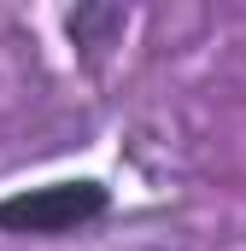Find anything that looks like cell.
<instances>
[{
    "instance_id": "1",
    "label": "cell",
    "mask_w": 246,
    "mask_h": 251,
    "mask_svg": "<svg viewBox=\"0 0 246 251\" xmlns=\"http://www.w3.org/2000/svg\"><path fill=\"white\" fill-rule=\"evenodd\" d=\"M94 210H100L94 187H53V193H35V199H18V204H0V222H18L30 234H53V228H70Z\"/></svg>"
}]
</instances>
